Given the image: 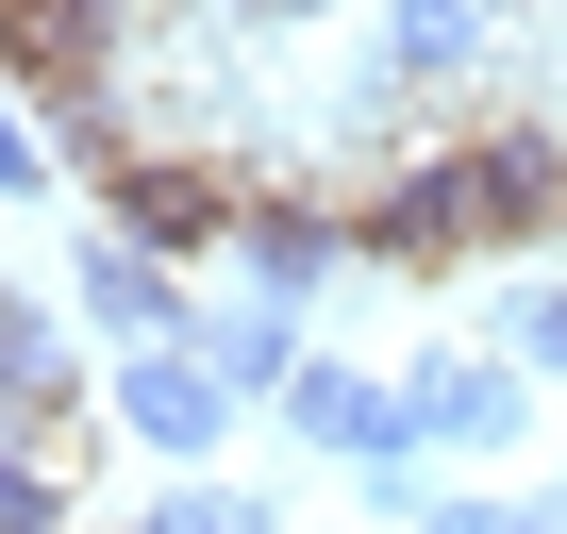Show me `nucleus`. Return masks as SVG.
I'll list each match as a JSON object with an SVG mask.
<instances>
[{
	"label": "nucleus",
	"instance_id": "1",
	"mask_svg": "<svg viewBox=\"0 0 567 534\" xmlns=\"http://www.w3.org/2000/svg\"><path fill=\"white\" fill-rule=\"evenodd\" d=\"M534 234H567V117H534V101L417 134L351 201V250L368 267H484V250H534Z\"/></svg>",
	"mask_w": 567,
	"mask_h": 534
},
{
	"label": "nucleus",
	"instance_id": "5",
	"mask_svg": "<svg viewBox=\"0 0 567 534\" xmlns=\"http://www.w3.org/2000/svg\"><path fill=\"white\" fill-rule=\"evenodd\" d=\"M117 418H134L151 451H184V468H200V451L234 434V368H217L200 335H184V351H134V368H117Z\"/></svg>",
	"mask_w": 567,
	"mask_h": 534
},
{
	"label": "nucleus",
	"instance_id": "3",
	"mask_svg": "<svg viewBox=\"0 0 567 534\" xmlns=\"http://www.w3.org/2000/svg\"><path fill=\"white\" fill-rule=\"evenodd\" d=\"M501 68V0H401L384 51H368V101H434V84H484Z\"/></svg>",
	"mask_w": 567,
	"mask_h": 534
},
{
	"label": "nucleus",
	"instance_id": "12",
	"mask_svg": "<svg viewBox=\"0 0 567 534\" xmlns=\"http://www.w3.org/2000/svg\"><path fill=\"white\" fill-rule=\"evenodd\" d=\"M517 368H567V285H550V301L517 318Z\"/></svg>",
	"mask_w": 567,
	"mask_h": 534
},
{
	"label": "nucleus",
	"instance_id": "11",
	"mask_svg": "<svg viewBox=\"0 0 567 534\" xmlns=\"http://www.w3.org/2000/svg\"><path fill=\"white\" fill-rule=\"evenodd\" d=\"M151 534H284V517H267V501H234V484H184Z\"/></svg>",
	"mask_w": 567,
	"mask_h": 534
},
{
	"label": "nucleus",
	"instance_id": "8",
	"mask_svg": "<svg viewBox=\"0 0 567 534\" xmlns=\"http://www.w3.org/2000/svg\"><path fill=\"white\" fill-rule=\"evenodd\" d=\"M84 318H101L117 351H184V335H200V318H184V285H167L151 250H117V234L84 250Z\"/></svg>",
	"mask_w": 567,
	"mask_h": 534
},
{
	"label": "nucleus",
	"instance_id": "6",
	"mask_svg": "<svg viewBox=\"0 0 567 534\" xmlns=\"http://www.w3.org/2000/svg\"><path fill=\"white\" fill-rule=\"evenodd\" d=\"M401 418H417V451H501L534 401H517V368H501V351H434V368L401 384Z\"/></svg>",
	"mask_w": 567,
	"mask_h": 534
},
{
	"label": "nucleus",
	"instance_id": "10",
	"mask_svg": "<svg viewBox=\"0 0 567 534\" xmlns=\"http://www.w3.org/2000/svg\"><path fill=\"white\" fill-rule=\"evenodd\" d=\"M0 534H68V451H0Z\"/></svg>",
	"mask_w": 567,
	"mask_h": 534
},
{
	"label": "nucleus",
	"instance_id": "13",
	"mask_svg": "<svg viewBox=\"0 0 567 534\" xmlns=\"http://www.w3.org/2000/svg\"><path fill=\"white\" fill-rule=\"evenodd\" d=\"M250 18H318V0H250Z\"/></svg>",
	"mask_w": 567,
	"mask_h": 534
},
{
	"label": "nucleus",
	"instance_id": "9",
	"mask_svg": "<svg viewBox=\"0 0 567 534\" xmlns=\"http://www.w3.org/2000/svg\"><path fill=\"white\" fill-rule=\"evenodd\" d=\"M200 351L234 368V401H301V368H318L301 335H284V301H234V318H200Z\"/></svg>",
	"mask_w": 567,
	"mask_h": 534
},
{
	"label": "nucleus",
	"instance_id": "2",
	"mask_svg": "<svg viewBox=\"0 0 567 534\" xmlns=\"http://www.w3.org/2000/svg\"><path fill=\"white\" fill-rule=\"evenodd\" d=\"M101 234L151 250V267H200V250L250 234V184H234L217 151H134V167H101Z\"/></svg>",
	"mask_w": 567,
	"mask_h": 534
},
{
	"label": "nucleus",
	"instance_id": "4",
	"mask_svg": "<svg viewBox=\"0 0 567 534\" xmlns=\"http://www.w3.org/2000/svg\"><path fill=\"white\" fill-rule=\"evenodd\" d=\"M234 267H250V301H318L334 267H368V250H351V201H284V184H250Z\"/></svg>",
	"mask_w": 567,
	"mask_h": 534
},
{
	"label": "nucleus",
	"instance_id": "7",
	"mask_svg": "<svg viewBox=\"0 0 567 534\" xmlns=\"http://www.w3.org/2000/svg\"><path fill=\"white\" fill-rule=\"evenodd\" d=\"M151 0H18V84H117Z\"/></svg>",
	"mask_w": 567,
	"mask_h": 534
},
{
	"label": "nucleus",
	"instance_id": "14",
	"mask_svg": "<svg viewBox=\"0 0 567 534\" xmlns=\"http://www.w3.org/2000/svg\"><path fill=\"white\" fill-rule=\"evenodd\" d=\"M134 534H151V517H134Z\"/></svg>",
	"mask_w": 567,
	"mask_h": 534
}]
</instances>
